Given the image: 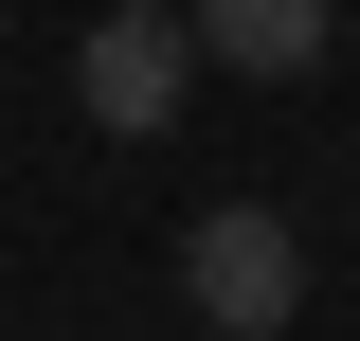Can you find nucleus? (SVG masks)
Instances as JSON below:
<instances>
[{
  "label": "nucleus",
  "mask_w": 360,
  "mask_h": 341,
  "mask_svg": "<svg viewBox=\"0 0 360 341\" xmlns=\"http://www.w3.org/2000/svg\"><path fill=\"white\" fill-rule=\"evenodd\" d=\"M198 72H252V90L324 72V0H198Z\"/></svg>",
  "instance_id": "3"
},
{
  "label": "nucleus",
  "mask_w": 360,
  "mask_h": 341,
  "mask_svg": "<svg viewBox=\"0 0 360 341\" xmlns=\"http://www.w3.org/2000/svg\"><path fill=\"white\" fill-rule=\"evenodd\" d=\"M180 90H198V36H180L162 0H108L90 54H72V108H90L108 144H144V126H180Z\"/></svg>",
  "instance_id": "2"
},
{
  "label": "nucleus",
  "mask_w": 360,
  "mask_h": 341,
  "mask_svg": "<svg viewBox=\"0 0 360 341\" xmlns=\"http://www.w3.org/2000/svg\"><path fill=\"white\" fill-rule=\"evenodd\" d=\"M180 288H198V323L217 341H288V305H307V234L252 198H217L198 234H180Z\"/></svg>",
  "instance_id": "1"
}]
</instances>
